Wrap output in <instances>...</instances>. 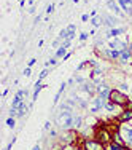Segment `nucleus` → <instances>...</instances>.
<instances>
[{
	"label": "nucleus",
	"mask_w": 132,
	"mask_h": 150,
	"mask_svg": "<svg viewBox=\"0 0 132 150\" xmlns=\"http://www.w3.org/2000/svg\"><path fill=\"white\" fill-rule=\"evenodd\" d=\"M73 118H75V117L72 115L70 109H67V110H62V112L58 115L56 123H58L62 129H70V128L73 126Z\"/></svg>",
	"instance_id": "1"
},
{
	"label": "nucleus",
	"mask_w": 132,
	"mask_h": 150,
	"mask_svg": "<svg viewBox=\"0 0 132 150\" xmlns=\"http://www.w3.org/2000/svg\"><path fill=\"white\" fill-rule=\"evenodd\" d=\"M108 99H110V102H113L116 105H127L129 104V98L124 93H121L119 90H112Z\"/></svg>",
	"instance_id": "2"
},
{
	"label": "nucleus",
	"mask_w": 132,
	"mask_h": 150,
	"mask_svg": "<svg viewBox=\"0 0 132 150\" xmlns=\"http://www.w3.org/2000/svg\"><path fill=\"white\" fill-rule=\"evenodd\" d=\"M108 40V48H112V50H116V51H123V50H126L127 46L126 43H124L123 40H119L118 37H110V38H107Z\"/></svg>",
	"instance_id": "3"
},
{
	"label": "nucleus",
	"mask_w": 132,
	"mask_h": 150,
	"mask_svg": "<svg viewBox=\"0 0 132 150\" xmlns=\"http://www.w3.org/2000/svg\"><path fill=\"white\" fill-rule=\"evenodd\" d=\"M107 8H108V10H112V13H115V15H116L118 18H119V19H121V18H124V16H126L123 11H121V10H123V6H119V5H118V2H116V0H108V2H107Z\"/></svg>",
	"instance_id": "4"
},
{
	"label": "nucleus",
	"mask_w": 132,
	"mask_h": 150,
	"mask_svg": "<svg viewBox=\"0 0 132 150\" xmlns=\"http://www.w3.org/2000/svg\"><path fill=\"white\" fill-rule=\"evenodd\" d=\"M119 62L121 64H129L132 62V48H126L119 53Z\"/></svg>",
	"instance_id": "5"
},
{
	"label": "nucleus",
	"mask_w": 132,
	"mask_h": 150,
	"mask_svg": "<svg viewBox=\"0 0 132 150\" xmlns=\"http://www.w3.org/2000/svg\"><path fill=\"white\" fill-rule=\"evenodd\" d=\"M121 137L124 139L126 144L132 145V128L131 126H123L121 128Z\"/></svg>",
	"instance_id": "6"
},
{
	"label": "nucleus",
	"mask_w": 132,
	"mask_h": 150,
	"mask_svg": "<svg viewBox=\"0 0 132 150\" xmlns=\"http://www.w3.org/2000/svg\"><path fill=\"white\" fill-rule=\"evenodd\" d=\"M105 99L107 98H103V96H97V98L94 99V104L91 105V112H97L99 109H102V107H105Z\"/></svg>",
	"instance_id": "7"
},
{
	"label": "nucleus",
	"mask_w": 132,
	"mask_h": 150,
	"mask_svg": "<svg viewBox=\"0 0 132 150\" xmlns=\"http://www.w3.org/2000/svg\"><path fill=\"white\" fill-rule=\"evenodd\" d=\"M110 93H112V90H110V86H108L107 83H99V85H97V94H99V96L110 98Z\"/></svg>",
	"instance_id": "8"
},
{
	"label": "nucleus",
	"mask_w": 132,
	"mask_h": 150,
	"mask_svg": "<svg viewBox=\"0 0 132 150\" xmlns=\"http://www.w3.org/2000/svg\"><path fill=\"white\" fill-rule=\"evenodd\" d=\"M116 2L123 6L124 13H126L127 16H132V0H116Z\"/></svg>",
	"instance_id": "9"
},
{
	"label": "nucleus",
	"mask_w": 132,
	"mask_h": 150,
	"mask_svg": "<svg viewBox=\"0 0 132 150\" xmlns=\"http://www.w3.org/2000/svg\"><path fill=\"white\" fill-rule=\"evenodd\" d=\"M103 56H105L107 59H119V51H116V50H112V48H107L105 51H103Z\"/></svg>",
	"instance_id": "10"
},
{
	"label": "nucleus",
	"mask_w": 132,
	"mask_h": 150,
	"mask_svg": "<svg viewBox=\"0 0 132 150\" xmlns=\"http://www.w3.org/2000/svg\"><path fill=\"white\" fill-rule=\"evenodd\" d=\"M84 147H86V150H103L102 144L97 141H88L86 144H84Z\"/></svg>",
	"instance_id": "11"
},
{
	"label": "nucleus",
	"mask_w": 132,
	"mask_h": 150,
	"mask_svg": "<svg viewBox=\"0 0 132 150\" xmlns=\"http://www.w3.org/2000/svg\"><path fill=\"white\" fill-rule=\"evenodd\" d=\"M118 120H119L121 123H126V121L132 120V109L131 110H124V112L119 115V118H118Z\"/></svg>",
	"instance_id": "12"
},
{
	"label": "nucleus",
	"mask_w": 132,
	"mask_h": 150,
	"mask_svg": "<svg viewBox=\"0 0 132 150\" xmlns=\"http://www.w3.org/2000/svg\"><path fill=\"white\" fill-rule=\"evenodd\" d=\"M65 54H67V46L65 45H60L59 48L56 50L54 58H65Z\"/></svg>",
	"instance_id": "13"
},
{
	"label": "nucleus",
	"mask_w": 132,
	"mask_h": 150,
	"mask_svg": "<svg viewBox=\"0 0 132 150\" xmlns=\"http://www.w3.org/2000/svg\"><path fill=\"white\" fill-rule=\"evenodd\" d=\"M81 125H83V117H81V115H75V118H73V128H75V129H80Z\"/></svg>",
	"instance_id": "14"
},
{
	"label": "nucleus",
	"mask_w": 132,
	"mask_h": 150,
	"mask_svg": "<svg viewBox=\"0 0 132 150\" xmlns=\"http://www.w3.org/2000/svg\"><path fill=\"white\" fill-rule=\"evenodd\" d=\"M72 38H75V26L70 24V26L67 27V40H72Z\"/></svg>",
	"instance_id": "15"
},
{
	"label": "nucleus",
	"mask_w": 132,
	"mask_h": 150,
	"mask_svg": "<svg viewBox=\"0 0 132 150\" xmlns=\"http://www.w3.org/2000/svg\"><path fill=\"white\" fill-rule=\"evenodd\" d=\"M97 137L100 139V142H108V139H110V134L107 133V131H99Z\"/></svg>",
	"instance_id": "16"
},
{
	"label": "nucleus",
	"mask_w": 132,
	"mask_h": 150,
	"mask_svg": "<svg viewBox=\"0 0 132 150\" xmlns=\"http://www.w3.org/2000/svg\"><path fill=\"white\" fill-rule=\"evenodd\" d=\"M27 110H29V109H27V105L26 104H22V105H21L19 107V109H18V118H21V117H24V115H26V113H27Z\"/></svg>",
	"instance_id": "17"
},
{
	"label": "nucleus",
	"mask_w": 132,
	"mask_h": 150,
	"mask_svg": "<svg viewBox=\"0 0 132 150\" xmlns=\"http://www.w3.org/2000/svg\"><path fill=\"white\" fill-rule=\"evenodd\" d=\"M102 18H99V16H94V18H91V24L94 27H100V24H102Z\"/></svg>",
	"instance_id": "18"
},
{
	"label": "nucleus",
	"mask_w": 132,
	"mask_h": 150,
	"mask_svg": "<svg viewBox=\"0 0 132 150\" xmlns=\"http://www.w3.org/2000/svg\"><path fill=\"white\" fill-rule=\"evenodd\" d=\"M65 86H67L65 83H62V85H60V88H59L58 94H56V98H54V104H56V102L59 101V98H60V94H62V93H64V90H65Z\"/></svg>",
	"instance_id": "19"
},
{
	"label": "nucleus",
	"mask_w": 132,
	"mask_h": 150,
	"mask_svg": "<svg viewBox=\"0 0 132 150\" xmlns=\"http://www.w3.org/2000/svg\"><path fill=\"white\" fill-rule=\"evenodd\" d=\"M131 90V86H127V83H121L119 85V91L121 93H126V91H129Z\"/></svg>",
	"instance_id": "20"
},
{
	"label": "nucleus",
	"mask_w": 132,
	"mask_h": 150,
	"mask_svg": "<svg viewBox=\"0 0 132 150\" xmlns=\"http://www.w3.org/2000/svg\"><path fill=\"white\" fill-rule=\"evenodd\" d=\"M46 75H48V70H41V72H40V77H38V81H41V80L46 77Z\"/></svg>",
	"instance_id": "21"
},
{
	"label": "nucleus",
	"mask_w": 132,
	"mask_h": 150,
	"mask_svg": "<svg viewBox=\"0 0 132 150\" xmlns=\"http://www.w3.org/2000/svg\"><path fill=\"white\" fill-rule=\"evenodd\" d=\"M30 75H32V69H30V67L24 69V77H29V78H30Z\"/></svg>",
	"instance_id": "22"
},
{
	"label": "nucleus",
	"mask_w": 132,
	"mask_h": 150,
	"mask_svg": "<svg viewBox=\"0 0 132 150\" xmlns=\"http://www.w3.org/2000/svg\"><path fill=\"white\" fill-rule=\"evenodd\" d=\"M6 125H8L10 128H15V118H8L6 120Z\"/></svg>",
	"instance_id": "23"
},
{
	"label": "nucleus",
	"mask_w": 132,
	"mask_h": 150,
	"mask_svg": "<svg viewBox=\"0 0 132 150\" xmlns=\"http://www.w3.org/2000/svg\"><path fill=\"white\" fill-rule=\"evenodd\" d=\"M48 64H49V66H56V64H58V58H51L48 61Z\"/></svg>",
	"instance_id": "24"
},
{
	"label": "nucleus",
	"mask_w": 132,
	"mask_h": 150,
	"mask_svg": "<svg viewBox=\"0 0 132 150\" xmlns=\"http://www.w3.org/2000/svg\"><path fill=\"white\" fill-rule=\"evenodd\" d=\"M88 35H89V34H86V32H81V34H80V40H81V42H83V40H86V38H88Z\"/></svg>",
	"instance_id": "25"
},
{
	"label": "nucleus",
	"mask_w": 132,
	"mask_h": 150,
	"mask_svg": "<svg viewBox=\"0 0 132 150\" xmlns=\"http://www.w3.org/2000/svg\"><path fill=\"white\" fill-rule=\"evenodd\" d=\"M89 19H91V16H89V15H83V16H81V21H89Z\"/></svg>",
	"instance_id": "26"
},
{
	"label": "nucleus",
	"mask_w": 132,
	"mask_h": 150,
	"mask_svg": "<svg viewBox=\"0 0 132 150\" xmlns=\"http://www.w3.org/2000/svg\"><path fill=\"white\" fill-rule=\"evenodd\" d=\"M53 10H54V5H49V6H48V10H46V13L49 15V13H53Z\"/></svg>",
	"instance_id": "27"
},
{
	"label": "nucleus",
	"mask_w": 132,
	"mask_h": 150,
	"mask_svg": "<svg viewBox=\"0 0 132 150\" xmlns=\"http://www.w3.org/2000/svg\"><path fill=\"white\" fill-rule=\"evenodd\" d=\"M49 128H51V121H46V123H45V129H49Z\"/></svg>",
	"instance_id": "28"
},
{
	"label": "nucleus",
	"mask_w": 132,
	"mask_h": 150,
	"mask_svg": "<svg viewBox=\"0 0 132 150\" xmlns=\"http://www.w3.org/2000/svg\"><path fill=\"white\" fill-rule=\"evenodd\" d=\"M35 62H37V59H30V61H29V67H32Z\"/></svg>",
	"instance_id": "29"
},
{
	"label": "nucleus",
	"mask_w": 132,
	"mask_h": 150,
	"mask_svg": "<svg viewBox=\"0 0 132 150\" xmlns=\"http://www.w3.org/2000/svg\"><path fill=\"white\" fill-rule=\"evenodd\" d=\"M49 134H51L53 137H56V131H54V129H51V131H49Z\"/></svg>",
	"instance_id": "30"
},
{
	"label": "nucleus",
	"mask_w": 132,
	"mask_h": 150,
	"mask_svg": "<svg viewBox=\"0 0 132 150\" xmlns=\"http://www.w3.org/2000/svg\"><path fill=\"white\" fill-rule=\"evenodd\" d=\"M29 13H30V15H32V13H35V8H34V6H30V8H29Z\"/></svg>",
	"instance_id": "31"
},
{
	"label": "nucleus",
	"mask_w": 132,
	"mask_h": 150,
	"mask_svg": "<svg viewBox=\"0 0 132 150\" xmlns=\"http://www.w3.org/2000/svg\"><path fill=\"white\" fill-rule=\"evenodd\" d=\"M32 150H40V145H38V144H37V145H35V147H34V149H32Z\"/></svg>",
	"instance_id": "32"
},
{
	"label": "nucleus",
	"mask_w": 132,
	"mask_h": 150,
	"mask_svg": "<svg viewBox=\"0 0 132 150\" xmlns=\"http://www.w3.org/2000/svg\"><path fill=\"white\" fill-rule=\"evenodd\" d=\"M34 2H35V0H29V6H32V5H34Z\"/></svg>",
	"instance_id": "33"
},
{
	"label": "nucleus",
	"mask_w": 132,
	"mask_h": 150,
	"mask_svg": "<svg viewBox=\"0 0 132 150\" xmlns=\"http://www.w3.org/2000/svg\"><path fill=\"white\" fill-rule=\"evenodd\" d=\"M131 96H132V83H131Z\"/></svg>",
	"instance_id": "34"
}]
</instances>
